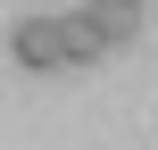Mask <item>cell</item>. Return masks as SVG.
<instances>
[{"label": "cell", "mask_w": 158, "mask_h": 150, "mask_svg": "<svg viewBox=\"0 0 158 150\" xmlns=\"http://www.w3.org/2000/svg\"><path fill=\"white\" fill-rule=\"evenodd\" d=\"M67 42H75V67H83V58H100V33L83 25V8H67Z\"/></svg>", "instance_id": "3"}, {"label": "cell", "mask_w": 158, "mask_h": 150, "mask_svg": "<svg viewBox=\"0 0 158 150\" xmlns=\"http://www.w3.org/2000/svg\"><path fill=\"white\" fill-rule=\"evenodd\" d=\"M83 25L100 33V50H117L142 33V0H83Z\"/></svg>", "instance_id": "2"}, {"label": "cell", "mask_w": 158, "mask_h": 150, "mask_svg": "<svg viewBox=\"0 0 158 150\" xmlns=\"http://www.w3.org/2000/svg\"><path fill=\"white\" fill-rule=\"evenodd\" d=\"M8 58L50 75V67H75V42H67V17H17L8 25Z\"/></svg>", "instance_id": "1"}]
</instances>
